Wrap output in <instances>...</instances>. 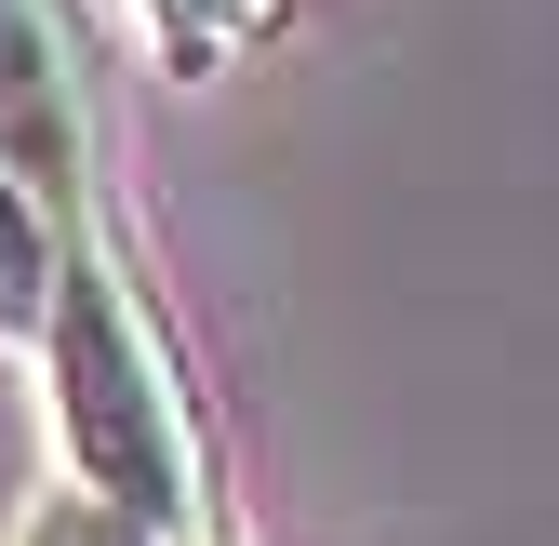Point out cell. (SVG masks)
I'll use <instances>...</instances> for the list:
<instances>
[{
  "label": "cell",
  "instance_id": "3",
  "mask_svg": "<svg viewBox=\"0 0 559 546\" xmlns=\"http://www.w3.org/2000/svg\"><path fill=\"white\" fill-rule=\"evenodd\" d=\"M81 227H94V214H67L53 187H27L14 161H0V333H14V347H40V333H53V294H67Z\"/></svg>",
  "mask_w": 559,
  "mask_h": 546
},
{
  "label": "cell",
  "instance_id": "5",
  "mask_svg": "<svg viewBox=\"0 0 559 546\" xmlns=\"http://www.w3.org/2000/svg\"><path fill=\"white\" fill-rule=\"evenodd\" d=\"M14 546H160V533H147V520H120V507H94L81 480H53V494L14 520Z\"/></svg>",
  "mask_w": 559,
  "mask_h": 546
},
{
  "label": "cell",
  "instance_id": "1",
  "mask_svg": "<svg viewBox=\"0 0 559 546\" xmlns=\"http://www.w3.org/2000/svg\"><path fill=\"white\" fill-rule=\"evenodd\" d=\"M40 414H53V466L94 507L147 520L160 546H227V494H214V427L187 400V360L147 307V281L81 227L67 294L40 333Z\"/></svg>",
  "mask_w": 559,
  "mask_h": 546
},
{
  "label": "cell",
  "instance_id": "2",
  "mask_svg": "<svg viewBox=\"0 0 559 546\" xmlns=\"http://www.w3.org/2000/svg\"><path fill=\"white\" fill-rule=\"evenodd\" d=\"M0 161L94 214V54L67 0H0Z\"/></svg>",
  "mask_w": 559,
  "mask_h": 546
},
{
  "label": "cell",
  "instance_id": "4",
  "mask_svg": "<svg viewBox=\"0 0 559 546\" xmlns=\"http://www.w3.org/2000/svg\"><path fill=\"white\" fill-rule=\"evenodd\" d=\"M280 14H294V0H133V27L160 40L174 81H214V67H240Z\"/></svg>",
  "mask_w": 559,
  "mask_h": 546
}]
</instances>
